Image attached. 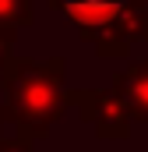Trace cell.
<instances>
[{
	"label": "cell",
	"instance_id": "5",
	"mask_svg": "<svg viewBox=\"0 0 148 152\" xmlns=\"http://www.w3.org/2000/svg\"><path fill=\"white\" fill-rule=\"evenodd\" d=\"M110 88L123 99L134 124H148V60H134L131 67L116 71Z\"/></svg>",
	"mask_w": 148,
	"mask_h": 152
},
{
	"label": "cell",
	"instance_id": "2",
	"mask_svg": "<svg viewBox=\"0 0 148 152\" xmlns=\"http://www.w3.org/2000/svg\"><path fill=\"white\" fill-rule=\"evenodd\" d=\"M67 103L85 124H92V131L106 142H123L131 134V110L123 106V99L116 92L102 88H67Z\"/></svg>",
	"mask_w": 148,
	"mask_h": 152
},
{
	"label": "cell",
	"instance_id": "8",
	"mask_svg": "<svg viewBox=\"0 0 148 152\" xmlns=\"http://www.w3.org/2000/svg\"><path fill=\"white\" fill-rule=\"evenodd\" d=\"M14 39H18V32H7V28H0V71H4V64L14 57Z\"/></svg>",
	"mask_w": 148,
	"mask_h": 152
},
{
	"label": "cell",
	"instance_id": "6",
	"mask_svg": "<svg viewBox=\"0 0 148 152\" xmlns=\"http://www.w3.org/2000/svg\"><path fill=\"white\" fill-rule=\"evenodd\" d=\"M36 21V0H0V28L18 32Z\"/></svg>",
	"mask_w": 148,
	"mask_h": 152
},
{
	"label": "cell",
	"instance_id": "1",
	"mask_svg": "<svg viewBox=\"0 0 148 152\" xmlns=\"http://www.w3.org/2000/svg\"><path fill=\"white\" fill-rule=\"evenodd\" d=\"M4 124H14L18 134L32 142L46 138L53 124L67 113V60L64 57H11L0 71Z\"/></svg>",
	"mask_w": 148,
	"mask_h": 152
},
{
	"label": "cell",
	"instance_id": "3",
	"mask_svg": "<svg viewBox=\"0 0 148 152\" xmlns=\"http://www.w3.org/2000/svg\"><path fill=\"white\" fill-rule=\"evenodd\" d=\"M134 42H148V0H127L106 28H99L92 46L102 60H120Z\"/></svg>",
	"mask_w": 148,
	"mask_h": 152
},
{
	"label": "cell",
	"instance_id": "7",
	"mask_svg": "<svg viewBox=\"0 0 148 152\" xmlns=\"http://www.w3.org/2000/svg\"><path fill=\"white\" fill-rule=\"evenodd\" d=\"M0 152H32V138L28 134H14V138L0 134Z\"/></svg>",
	"mask_w": 148,
	"mask_h": 152
},
{
	"label": "cell",
	"instance_id": "9",
	"mask_svg": "<svg viewBox=\"0 0 148 152\" xmlns=\"http://www.w3.org/2000/svg\"><path fill=\"white\" fill-rule=\"evenodd\" d=\"M0 134H4V113H0Z\"/></svg>",
	"mask_w": 148,
	"mask_h": 152
},
{
	"label": "cell",
	"instance_id": "4",
	"mask_svg": "<svg viewBox=\"0 0 148 152\" xmlns=\"http://www.w3.org/2000/svg\"><path fill=\"white\" fill-rule=\"evenodd\" d=\"M49 4L78 28V36L85 39V42H92L95 32L110 25L127 0H49Z\"/></svg>",
	"mask_w": 148,
	"mask_h": 152
}]
</instances>
